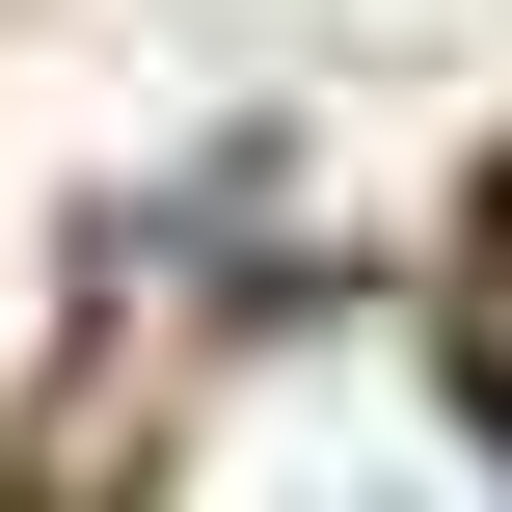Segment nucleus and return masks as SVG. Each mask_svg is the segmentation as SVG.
Instances as JSON below:
<instances>
[{
	"label": "nucleus",
	"mask_w": 512,
	"mask_h": 512,
	"mask_svg": "<svg viewBox=\"0 0 512 512\" xmlns=\"http://www.w3.org/2000/svg\"><path fill=\"white\" fill-rule=\"evenodd\" d=\"M459 378H486V432H512V216H486V270H459Z\"/></svg>",
	"instance_id": "obj_1"
}]
</instances>
